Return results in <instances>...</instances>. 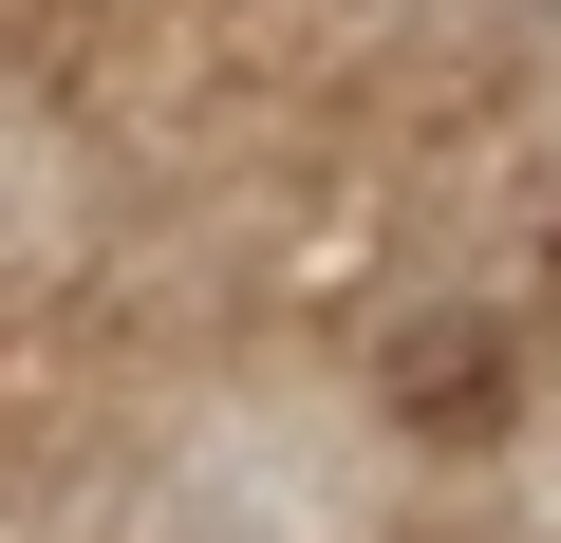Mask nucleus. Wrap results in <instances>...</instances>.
Listing matches in <instances>:
<instances>
[{"instance_id": "1", "label": "nucleus", "mask_w": 561, "mask_h": 543, "mask_svg": "<svg viewBox=\"0 0 561 543\" xmlns=\"http://www.w3.org/2000/svg\"><path fill=\"white\" fill-rule=\"evenodd\" d=\"M393 412L412 431H505V338L486 319H412L393 338Z\"/></svg>"}]
</instances>
